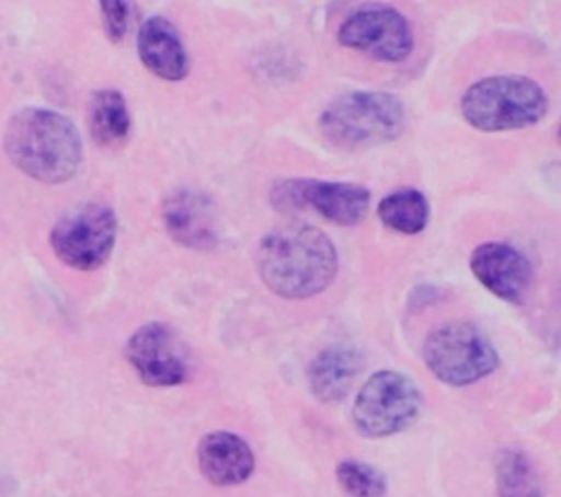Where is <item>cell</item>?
I'll return each mask as SVG.
<instances>
[{
    "label": "cell",
    "mask_w": 561,
    "mask_h": 497,
    "mask_svg": "<svg viewBox=\"0 0 561 497\" xmlns=\"http://www.w3.org/2000/svg\"><path fill=\"white\" fill-rule=\"evenodd\" d=\"M256 268L276 296L307 300L324 292L336 278L339 253L316 226L288 223L261 240Z\"/></svg>",
    "instance_id": "6da1fadb"
},
{
    "label": "cell",
    "mask_w": 561,
    "mask_h": 497,
    "mask_svg": "<svg viewBox=\"0 0 561 497\" xmlns=\"http://www.w3.org/2000/svg\"><path fill=\"white\" fill-rule=\"evenodd\" d=\"M4 148L18 170L49 185L65 183L82 162V140L60 113L26 107L10 119Z\"/></svg>",
    "instance_id": "7a4b0ae2"
},
{
    "label": "cell",
    "mask_w": 561,
    "mask_h": 497,
    "mask_svg": "<svg viewBox=\"0 0 561 497\" xmlns=\"http://www.w3.org/2000/svg\"><path fill=\"white\" fill-rule=\"evenodd\" d=\"M550 107L545 88L528 77H490L468 88L460 112L468 125L484 132L533 127Z\"/></svg>",
    "instance_id": "3957f363"
},
{
    "label": "cell",
    "mask_w": 561,
    "mask_h": 497,
    "mask_svg": "<svg viewBox=\"0 0 561 497\" xmlns=\"http://www.w3.org/2000/svg\"><path fill=\"white\" fill-rule=\"evenodd\" d=\"M319 125L334 147L362 150L399 138L407 127V109L397 95L348 92L327 105Z\"/></svg>",
    "instance_id": "277c9868"
},
{
    "label": "cell",
    "mask_w": 561,
    "mask_h": 497,
    "mask_svg": "<svg viewBox=\"0 0 561 497\" xmlns=\"http://www.w3.org/2000/svg\"><path fill=\"white\" fill-rule=\"evenodd\" d=\"M422 356L435 378L451 386L478 383L500 366V354L490 338L467 321H455L432 331L425 338Z\"/></svg>",
    "instance_id": "5b68a950"
},
{
    "label": "cell",
    "mask_w": 561,
    "mask_h": 497,
    "mask_svg": "<svg viewBox=\"0 0 561 497\" xmlns=\"http://www.w3.org/2000/svg\"><path fill=\"white\" fill-rule=\"evenodd\" d=\"M422 411V393L399 371H377L359 389L352 418L357 431L369 439L391 438L409 429Z\"/></svg>",
    "instance_id": "8992f818"
},
{
    "label": "cell",
    "mask_w": 561,
    "mask_h": 497,
    "mask_svg": "<svg viewBox=\"0 0 561 497\" xmlns=\"http://www.w3.org/2000/svg\"><path fill=\"white\" fill-rule=\"evenodd\" d=\"M115 238V212L102 203H88L55 223L51 247L62 265L77 270H95L110 258Z\"/></svg>",
    "instance_id": "52a82bcc"
},
{
    "label": "cell",
    "mask_w": 561,
    "mask_h": 497,
    "mask_svg": "<svg viewBox=\"0 0 561 497\" xmlns=\"http://www.w3.org/2000/svg\"><path fill=\"white\" fill-rule=\"evenodd\" d=\"M273 205L284 212L313 210L336 226H357L366 220L371 193L356 183L288 180L274 187Z\"/></svg>",
    "instance_id": "ba28073f"
},
{
    "label": "cell",
    "mask_w": 561,
    "mask_h": 497,
    "mask_svg": "<svg viewBox=\"0 0 561 497\" xmlns=\"http://www.w3.org/2000/svg\"><path fill=\"white\" fill-rule=\"evenodd\" d=\"M339 42L383 62L407 60L414 49L409 20L387 4H369L352 12L339 27Z\"/></svg>",
    "instance_id": "9c48e42d"
},
{
    "label": "cell",
    "mask_w": 561,
    "mask_h": 497,
    "mask_svg": "<svg viewBox=\"0 0 561 497\" xmlns=\"http://www.w3.org/2000/svg\"><path fill=\"white\" fill-rule=\"evenodd\" d=\"M127 358L138 378L150 386L185 383L191 371L187 348L165 323H146L127 344Z\"/></svg>",
    "instance_id": "30bf717a"
},
{
    "label": "cell",
    "mask_w": 561,
    "mask_h": 497,
    "mask_svg": "<svg viewBox=\"0 0 561 497\" xmlns=\"http://www.w3.org/2000/svg\"><path fill=\"white\" fill-rule=\"evenodd\" d=\"M470 270L478 282L503 301L520 305L535 284L533 265L519 248L505 243H482L470 257Z\"/></svg>",
    "instance_id": "8fae6325"
},
{
    "label": "cell",
    "mask_w": 561,
    "mask_h": 497,
    "mask_svg": "<svg viewBox=\"0 0 561 497\" xmlns=\"http://www.w3.org/2000/svg\"><path fill=\"white\" fill-rule=\"evenodd\" d=\"M198 466L206 481L230 488L251 478L255 471V454L245 439L230 431H213L201 439Z\"/></svg>",
    "instance_id": "7c38bea8"
},
{
    "label": "cell",
    "mask_w": 561,
    "mask_h": 497,
    "mask_svg": "<svg viewBox=\"0 0 561 497\" xmlns=\"http://www.w3.org/2000/svg\"><path fill=\"white\" fill-rule=\"evenodd\" d=\"M163 222L171 238L188 248L216 243L213 203L195 190H178L163 205Z\"/></svg>",
    "instance_id": "4fadbf2b"
},
{
    "label": "cell",
    "mask_w": 561,
    "mask_h": 497,
    "mask_svg": "<svg viewBox=\"0 0 561 497\" xmlns=\"http://www.w3.org/2000/svg\"><path fill=\"white\" fill-rule=\"evenodd\" d=\"M138 55L146 69L162 80L179 82L188 74V55L181 35L165 18L146 20L138 34Z\"/></svg>",
    "instance_id": "5bb4252c"
},
{
    "label": "cell",
    "mask_w": 561,
    "mask_h": 497,
    "mask_svg": "<svg viewBox=\"0 0 561 497\" xmlns=\"http://www.w3.org/2000/svg\"><path fill=\"white\" fill-rule=\"evenodd\" d=\"M362 371V358L350 346H331L319 351L309 366V385L313 395L324 404L339 403Z\"/></svg>",
    "instance_id": "9a60e30c"
},
{
    "label": "cell",
    "mask_w": 561,
    "mask_h": 497,
    "mask_svg": "<svg viewBox=\"0 0 561 497\" xmlns=\"http://www.w3.org/2000/svg\"><path fill=\"white\" fill-rule=\"evenodd\" d=\"M90 132L103 148H119L130 135L127 102L117 90H100L90 103Z\"/></svg>",
    "instance_id": "2e32d148"
},
{
    "label": "cell",
    "mask_w": 561,
    "mask_h": 497,
    "mask_svg": "<svg viewBox=\"0 0 561 497\" xmlns=\"http://www.w3.org/2000/svg\"><path fill=\"white\" fill-rule=\"evenodd\" d=\"M377 216L392 232L416 235L427 226L430 205L417 189L392 190L377 206Z\"/></svg>",
    "instance_id": "e0dca14e"
},
{
    "label": "cell",
    "mask_w": 561,
    "mask_h": 497,
    "mask_svg": "<svg viewBox=\"0 0 561 497\" xmlns=\"http://www.w3.org/2000/svg\"><path fill=\"white\" fill-rule=\"evenodd\" d=\"M500 497H542L535 464L519 449H503L495 461Z\"/></svg>",
    "instance_id": "ac0fdd59"
},
{
    "label": "cell",
    "mask_w": 561,
    "mask_h": 497,
    "mask_svg": "<svg viewBox=\"0 0 561 497\" xmlns=\"http://www.w3.org/2000/svg\"><path fill=\"white\" fill-rule=\"evenodd\" d=\"M336 481L350 497H383L387 492L383 472L362 461H342Z\"/></svg>",
    "instance_id": "d6986e66"
},
{
    "label": "cell",
    "mask_w": 561,
    "mask_h": 497,
    "mask_svg": "<svg viewBox=\"0 0 561 497\" xmlns=\"http://www.w3.org/2000/svg\"><path fill=\"white\" fill-rule=\"evenodd\" d=\"M103 27L111 42L119 44L127 35L130 24V4L128 2H103L102 7Z\"/></svg>",
    "instance_id": "ffe728a7"
}]
</instances>
